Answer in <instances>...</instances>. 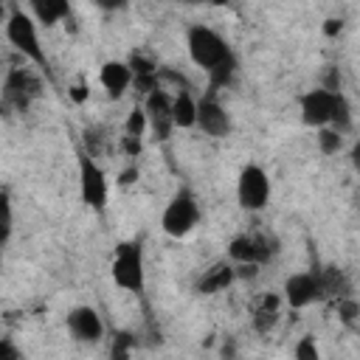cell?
<instances>
[{
	"mask_svg": "<svg viewBox=\"0 0 360 360\" xmlns=\"http://www.w3.org/2000/svg\"><path fill=\"white\" fill-rule=\"evenodd\" d=\"M197 222H200V205H197V200H194V194L188 188H180L169 200V205L163 208L160 225H163V231L169 236H177L180 239V236L191 233L197 228Z\"/></svg>",
	"mask_w": 360,
	"mask_h": 360,
	"instance_id": "277c9868",
	"label": "cell"
},
{
	"mask_svg": "<svg viewBox=\"0 0 360 360\" xmlns=\"http://www.w3.org/2000/svg\"><path fill=\"white\" fill-rule=\"evenodd\" d=\"M236 200L245 211H262L270 200V177L264 174L262 166L256 163H248L242 172H239V180H236Z\"/></svg>",
	"mask_w": 360,
	"mask_h": 360,
	"instance_id": "52a82bcc",
	"label": "cell"
},
{
	"mask_svg": "<svg viewBox=\"0 0 360 360\" xmlns=\"http://www.w3.org/2000/svg\"><path fill=\"white\" fill-rule=\"evenodd\" d=\"M70 98H73V101H84V98H87V87H84V84H76V87L70 90Z\"/></svg>",
	"mask_w": 360,
	"mask_h": 360,
	"instance_id": "f1b7e54d",
	"label": "cell"
},
{
	"mask_svg": "<svg viewBox=\"0 0 360 360\" xmlns=\"http://www.w3.org/2000/svg\"><path fill=\"white\" fill-rule=\"evenodd\" d=\"M197 127L211 135V138H225L231 135V115L228 110L214 98V93H208L205 98L197 101Z\"/></svg>",
	"mask_w": 360,
	"mask_h": 360,
	"instance_id": "7c38bea8",
	"label": "cell"
},
{
	"mask_svg": "<svg viewBox=\"0 0 360 360\" xmlns=\"http://www.w3.org/2000/svg\"><path fill=\"white\" fill-rule=\"evenodd\" d=\"M172 124L180 127V129L197 127V101H194L191 90H180L172 98Z\"/></svg>",
	"mask_w": 360,
	"mask_h": 360,
	"instance_id": "e0dca14e",
	"label": "cell"
},
{
	"mask_svg": "<svg viewBox=\"0 0 360 360\" xmlns=\"http://www.w3.org/2000/svg\"><path fill=\"white\" fill-rule=\"evenodd\" d=\"M129 346H132V338L129 335H118V340H112V357L115 360H127Z\"/></svg>",
	"mask_w": 360,
	"mask_h": 360,
	"instance_id": "484cf974",
	"label": "cell"
},
{
	"mask_svg": "<svg viewBox=\"0 0 360 360\" xmlns=\"http://www.w3.org/2000/svg\"><path fill=\"white\" fill-rule=\"evenodd\" d=\"M338 312H340V318H343V323H349V326H354V321H357V304H354L352 298H346V301H340V307H338Z\"/></svg>",
	"mask_w": 360,
	"mask_h": 360,
	"instance_id": "d4e9b609",
	"label": "cell"
},
{
	"mask_svg": "<svg viewBox=\"0 0 360 360\" xmlns=\"http://www.w3.org/2000/svg\"><path fill=\"white\" fill-rule=\"evenodd\" d=\"M0 360H22V354L11 340H0Z\"/></svg>",
	"mask_w": 360,
	"mask_h": 360,
	"instance_id": "4316f807",
	"label": "cell"
},
{
	"mask_svg": "<svg viewBox=\"0 0 360 360\" xmlns=\"http://www.w3.org/2000/svg\"><path fill=\"white\" fill-rule=\"evenodd\" d=\"M318 146L323 155H338L343 149V135H338L332 127H321L318 129Z\"/></svg>",
	"mask_w": 360,
	"mask_h": 360,
	"instance_id": "44dd1931",
	"label": "cell"
},
{
	"mask_svg": "<svg viewBox=\"0 0 360 360\" xmlns=\"http://www.w3.org/2000/svg\"><path fill=\"white\" fill-rule=\"evenodd\" d=\"M186 45H188L191 62L200 65V68H205L208 73H211L217 65H222V62H228V59L233 56V53H231V45H228L214 28H208V25H202V22H197V25L188 28Z\"/></svg>",
	"mask_w": 360,
	"mask_h": 360,
	"instance_id": "7a4b0ae2",
	"label": "cell"
},
{
	"mask_svg": "<svg viewBox=\"0 0 360 360\" xmlns=\"http://www.w3.org/2000/svg\"><path fill=\"white\" fill-rule=\"evenodd\" d=\"M318 281H321L323 298H326V295H343V292L349 290L346 276H343V270H338V267H323V270H318Z\"/></svg>",
	"mask_w": 360,
	"mask_h": 360,
	"instance_id": "ac0fdd59",
	"label": "cell"
},
{
	"mask_svg": "<svg viewBox=\"0 0 360 360\" xmlns=\"http://www.w3.org/2000/svg\"><path fill=\"white\" fill-rule=\"evenodd\" d=\"M295 360H321V352H318V346L309 335L295 343Z\"/></svg>",
	"mask_w": 360,
	"mask_h": 360,
	"instance_id": "cb8c5ba5",
	"label": "cell"
},
{
	"mask_svg": "<svg viewBox=\"0 0 360 360\" xmlns=\"http://www.w3.org/2000/svg\"><path fill=\"white\" fill-rule=\"evenodd\" d=\"M68 329L82 343H98L104 338V323L93 307H73L68 312Z\"/></svg>",
	"mask_w": 360,
	"mask_h": 360,
	"instance_id": "4fadbf2b",
	"label": "cell"
},
{
	"mask_svg": "<svg viewBox=\"0 0 360 360\" xmlns=\"http://www.w3.org/2000/svg\"><path fill=\"white\" fill-rule=\"evenodd\" d=\"M143 129H146V115H143V110H132V112L127 115L124 132H127L129 138H141V135H143Z\"/></svg>",
	"mask_w": 360,
	"mask_h": 360,
	"instance_id": "603a6c76",
	"label": "cell"
},
{
	"mask_svg": "<svg viewBox=\"0 0 360 360\" xmlns=\"http://www.w3.org/2000/svg\"><path fill=\"white\" fill-rule=\"evenodd\" d=\"M11 231H14V208H11V197H8V191L0 188V248L11 239Z\"/></svg>",
	"mask_w": 360,
	"mask_h": 360,
	"instance_id": "ffe728a7",
	"label": "cell"
},
{
	"mask_svg": "<svg viewBox=\"0 0 360 360\" xmlns=\"http://www.w3.org/2000/svg\"><path fill=\"white\" fill-rule=\"evenodd\" d=\"M276 318H278V298H276V295H264L262 307L256 309L253 326H256L259 332H267V329L276 323Z\"/></svg>",
	"mask_w": 360,
	"mask_h": 360,
	"instance_id": "d6986e66",
	"label": "cell"
},
{
	"mask_svg": "<svg viewBox=\"0 0 360 360\" xmlns=\"http://www.w3.org/2000/svg\"><path fill=\"white\" fill-rule=\"evenodd\" d=\"M28 11H31L34 22L56 25V22H62L70 14V3H65V0H31Z\"/></svg>",
	"mask_w": 360,
	"mask_h": 360,
	"instance_id": "2e32d148",
	"label": "cell"
},
{
	"mask_svg": "<svg viewBox=\"0 0 360 360\" xmlns=\"http://www.w3.org/2000/svg\"><path fill=\"white\" fill-rule=\"evenodd\" d=\"M340 28H343V25H340V20H326V25H323V31H326L329 37H335Z\"/></svg>",
	"mask_w": 360,
	"mask_h": 360,
	"instance_id": "f546056e",
	"label": "cell"
},
{
	"mask_svg": "<svg viewBox=\"0 0 360 360\" xmlns=\"http://www.w3.org/2000/svg\"><path fill=\"white\" fill-rule=\"evenodd\" d=\"M143 115H146V127L152 129V138L166 141L169 132L174 129V124H172V96L163 87L152 90L143 101Z\"/></svg>",
	"mask_w": 360,
	"mask_h": 360,
	"instance_id": "30bf717a",
	"label": "cell"
},
{
	"mask_svg": "<svg viewBox=\"0 0 360 360\" xmlns=\"http://www.w3.org/2000/svg\"><path fill=\"white\" fill-rule=\"evenodd\" d=\"M338 98H340V90L332 93V90H323V87H315V90H307L301 98H298V107H301V121L307 127H329L332 124V115H335V107H338Z\"/></svg>",
	"mask_w": 360,
	"mask_h": 360,
	"instance_id": "9c48e42d",
	"label": "cell"
},
{
	"mask_svg": "<svg viewBox=\"0 0 360 360\" xmlns=\"http://www.w3.org/2000/svg\"><path fill=\"white\" fill-rule=\"evenodd\" d=\"M42 96V82L39 76H34L28 68H11L6 82H3V104L17 110V112H25L31 107L34 98Z\"/></svg>",
	"mask_w": 360,
	"mask_h": 360,
	"instance_id": "5b68a950",
	"label": "cell"
},
{
	"mask_svg": "<svg viewBox=\"0 0 360 360\" xmlns=\"http://www.w3.org/2000/svg\"><path fill=\"white\" fill-rule=\"evenodd\" d=\"M0 62H3V56H0Z\"/></svg>",
	"mask_w": 360,
	"mask_h": 360,
	"instance_id": "1f68e13d",
	"label": "cell"
},
{
	"mask_svg": "<svg viewBox=\"0 0 360 360\" xmlns=\"http://www.w3.org/2000/svg\"><path fill=\"white\" fill-rule=\"evenodd\" d=\"M79 191H82V202L84 205H90L93 211H104L107 191H110L107 174L87 152H79Z\"/></svg>",
	"mask_w": 360,
	"mask_h": 360,
	"instance_id": "8992f818",
	"label": "cell"
},
{
	"mask_svg": "<svg viewBox=\"0 0 360 360\" xmlns=\"http://www.w3.org/2000/svg\"><path fill=\"white\" fill-rule=\"evenodd\" d=\"M321 281H318V270H307V273H292L284 281V301L292 309H304L315 301H321Z\"/></svg>",
	"mask_w": 360,
	"mask_h": 360,
	"instance_id": "8fae6325",
	"label": "cell"
},
{
	"mask_svg": "<svg viewBox=\"0 0 360 360\" xmlns=\"http://www.w3.org/2000/svg\"><path fill=\"white\" fill-rule=\"evenodd\" d=\"M6 39L14 45V51H20L25 59H31L34 65L48 70V56L39 45V34H37V22L28 11H22L20 6L11 8V14L6 17Z\"/></svg>",
	"mask_w": 360,
	"mask_h": 360,
	"instance_id": "6da1fadb",
	"label": "cell"
},
{
	"mask_svg": "<svg viewBox=\"0 0 360 360\" xmlns=\"http://www.w3.org/2000/svg\"><path fill=\"white\" fill-rule=\"evenodd\" d=\"M233 267L231 264H225V262H217V264H211L202 276H200V281H197V292H202V295H214V292H219V290H225L228 284H233Z\"/></svg>",
	"mask_w": 360,
	"mask_h": 360,
	"instance_id": "9a60e30c",
	"label": "cell"
},
{
	"mask_svg": "<svg viewBox=\"0 0 360 360\" xmlns=\"http://www.w3.org/2000/svg\"><path fill=\"white\" fill-rule=\"evenodd\" d=\"M98 82L112 98H121L132 84V73H129L127 62H104L98 70Z\"/></svg>",
	"mask_w": 360,
	"mask_h": 360,
	"instance_id": "5bb4252c",
	"label": "cell"
},
{
	"mask_svg": "<svg viewBox=\"0 0 360 360\" xmlns=\"http://www.w3.org/2000/svg\"><path fill=\"white\" fill-rule=\"evenodd\" d=\"M233 70H236V59L231 56L228 62H222V65H217L208 76H211V93L217 90V87H225L228 82H231V76H233Z\"/></svg>",
	"mask_w": 360,
	"mask_h": 360,
	"instance_id": "7402d4cb",
	"label": "cell"
},
{
	"mask_svg": "<svg viewBox=\"0 0 360 360\" xmlns=\"http://www.w3.org/2000/svg\"><path fill=\"white\" fill-rule=\"evenodd\" d=\"M124 149H127L129 155H135V152L141 149V138H129V135H124Z\"/></svg>",
	"mask_w": 360,
	"mask_h": 360,
	"instance_id": "83f0119b",
	"label": "cell"
},
{
	"mask_svg": "<svg viewBox=\"0 0 360 360\" xmlns=\"http://www.w3.org/2000/svg\"><path fill=\"white\" fill-rule=\"evenodd\" d=\"M276 253H278V242L264 233H242L233 236L228 245V256L236 264H264Z\"/></svg>",
	"mask_w": 360,
	"mask_h": 360,
	"instance_id": "ba28073f",
	"label": "cell"
},
{
	"mask_svg": "<svg viewBox=\"0 0 360 360\" xmlns=\"http://www.w3.org/2000/svg\"><path fill=\"white\" fill-rule=\"evenodd\" d=\"M3 20H6V6L0 3V22H3Z\"/></svg>",
	"mask_w": 360,
	"mask_h": 360,
	"instance_id": "4dcf8cb0",
	"label": "cell"
},
{
	"mask_svg": "<svg viewBox=\"0 0 360 360\" xmlns=\"http://www.w3.org/2000/svg\"><path fill=\"white\" fill-rule=\"evenodd\" d=\"M112 281L127 292H141L146 284L143 273V248L141 242H121L112 256Z\"/></svg>",
	"mask_w": 360,
	"mask_h": 360,
	"instance_id": "3957f363",
	"label": "cell"
}]
</instances>
